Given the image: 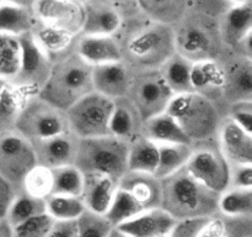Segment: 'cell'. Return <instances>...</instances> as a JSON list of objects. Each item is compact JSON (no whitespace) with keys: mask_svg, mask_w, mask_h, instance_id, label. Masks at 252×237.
Returning a JSON list of instances; mask_svg holds the SVG:
<instances>
[{"mask_svg":"<svg viewBox=\"0 0 252 237\" xmlns=\"http://www.w3.org/2000/svg\"><path fill=\"white\" fill-rule=\"evenodd\" d=\"M161 180V205L174 219L212 217L218 214L219 194L194 179L185 168Z\"/></svg>","mask_w":252,"mask_h":237,"instance_id":"6da1fadb","label":"cell"},{"mask_svg":"<svg viewBox=\"0 0 252 237\" xmlns=\"http://www.w3.org/2000/svg\"><path fill=\"white\" fill-rule=\"evenodd\" d=\"M91 91L93 67L74 53L53 62L51 74L38 96L65 113Z\"/></svg>","mask_w":252,"mask_h":237,"instance_id":"7a4b0ae2","label":"cell"},{"mask_svg":"<svg viewBox=\"0 0 252 237\" xmlns=\"http://www.w3.org/2000/svg\"><path fill=\"white\" fill-rule=\"evenodd\" d=\"M128 143L112 135L79 138L75 165L83 174H103L120 180L128 170Z\"/></svg>","mask_w":252,"mask_h":237,"instance_id":"3957f363","label":"cell"},{"mask_svg":"<svg viewBox=\"0 0 252 237\" xmlns=\"http://www.w3.org/2000/svg\"><path fill=\"white\" fill-rule=\"evenodd\" d=\"M175 35L165 25L135 31L122 49L123 62L134 72L158 71L175 53Z\"/></svg>","mask_w":252,"mask_h":237,"instance_id":"277c9868","label":"cell"},{"mask_svg":"<svg viewBox=\"0 0 252 237\" xmlns=\"http://www.w3.org/2000/svg\"><path fill=\"white\" fill-rule=\"evenodd\" d=\"M166 113L176 120L193 145L209 140L220 126L213 100L196 91L174 95Z\"/></svg>","mask_w":252,"mask_h":237,"instance_id":"5b68a950","label":"cell"},{"mask_svg":"<svg viewBox=\"0 0 252 237\" xmlns=\"http://www.w3.org/2000/svg\"><path fill=\"white\" fill-rule=\"evenodd\" d=\"M15 132L30 142L69 131L65 113L38 95L26 96L15 122Z\"/></svg>","mask_w":252,"mask_h":237,"instance_id":"8992f818","label":"cell"},{"mask_svg":"<svg viewBox=\"0 0 252 237\" xmlns=\"http://www.w3.org/2000/svg\"><path fill=\"white\" fill-rule=\"evenodd\" d=\"M112 110V99L91 91L65 111L69 131L78 138L110 135Z\"/></svg>","mask_w":252,"mask_h":237,"instance_id":"52a82bcc","label":"cell"},{"mask_svg":"<svg viewBox=\"0 0 252 237\" xmlns=\"http://www.w3.org/2000/svg\"><path fill=\"white\" fill-rule=\"evenodd\" d=\"M17 39L21 48V61L19 72L10 84L25 96L38 95L51 74L53 62L39 48L32 31Z\"/></svg>","mask_w":252,"mask_h":237,"instance_id":"ba28073f","label":"cell"},{"mask_svg":"<svg viewBox=\"0 0 252 237\" xmlns=\"http://www.w3.org/2000/svg\"><path fill=\"white\" fill-rule=\"evenodd\" d=\"M128 98L139 113L143 122L166 111L174 98L158 71L134 72Z\"/></svg>","mask_w":252,"mask_h":237,"instance_id":"9c48e42d","label":"cell"},{"mask_svg":"<svg viewBox=\"0 0 252 237\" xmlns=\"http://www.w3.org/2000/svg\"><path fill=\"white\" fill-rule=\"evenodd\" d=\"M185 169L201 184L220 195L229 188L230 164L221 155L219 147L193 145V152Z\"/></svg>","mask_w":252,"mask_h":237,"instance_id":"30bf717a","label":"cell"},{"mask_svg":"<svg viewBox=\"0 0 252 237\" xmlns=\"http://www.w3.org/2000/svg\"><path fill=\"white\" fill-rule=\"evenodd\" d=\"M37 164L32 143L15 131L0 135V175L21 189L24 178Z\"/></svg>","mask_w":252,"mask_h":237,"instance_id":"8fae6325","label":"cell"},{"mask_svg":"<svg viewBox=\"0 0 252 237\" xmlns=\"http://www.w3.org/2000/svg\"><path fill=\"white\" fill-rule=\"evenodd\" d=\"M78 146L79 138L70 131L32 142L37 164L48 169L74 165Z\"/></svg>","mask_w":252,"mask_h":237,"instance_id":"7c38bea8","label":"cell"},{"mask_svg":"<svg viewBox=\"0 0 252 237\" xmlns=\"http://www.w3.org/2000/svg\"><path fill=\"white\" fill-rule=\"evenodd\" d=\"M32 10L46 25L73 35L83 27L84 7L73 0H37Z\"/></svg>","mask_w":252,"mask_h":237,"instance_id":"4fadbf2b","label":"cell"},{"mask_svg":"<svg viewBox=\"0 0 252 237\" xmlns=\"http://www.w3.org/2000/svg\"><path fill=\"white\" fill-rule=\"evenodd\" d=\"M133 77L134 71L123 61L95 66L93 67L94 91L112 100L125 98L130 90Z\"/></svg>","mask_w":252,"mask_h":237,"instance_id":"5bb4252c","label":"cell"},{"mask_svg":"<svg viewBox=\"0 0 252 237\" xmlns=\"http://www.w3.org/2000/svg\"><path fill=\"white\" fill-rule=\"evenodd\" d=\"M219 150L229 164H252V133L226 118L218 130Z\"/></svg>","mask_w":252,"mask_h":237,"instance_id":"9a60e30c","label":"cell"},{"mask_svg":"<svg viewBox=\"0 0 252 237\" xmlns=\"http://www.w3.org/2000/svg\"><path fill=\"white\" fill-rule=\"evenodd\" d=\"M176 219L161 207L144 210L133 219L117 226L129 237H167Z\"/></svg>","mask_w":252,"mask_h":237,"instance_id":"2e32d148","label":"cell"},{"mask_svg":"<svg viewBox=\"0 0 252 237\" xmlns=\"http://www.w3.org/2000/svg\"><path fill=\"white\" fill-rule=\"evenodd\" d=\"M118 188L132 195L144 210L161 205V180L154 174L127 170L118 180Z\"/></svg>","mask_w":252,"mask_h":237,"instance_id":"e0dca14e","label":"cell"},{"mask_svg":"<svg viewBox=\"0 0 252 237\" xmlns=\"http://www.w3.org/2000/svg\"><path fill=\"white\" fill-rule=\"evenodd\" d=\"M117 189L118 180L108 175L84 174V188L80 198L86 210L105 216Z\"/></svg>","mask_w":252,"mask_h":237,"instance_id":"ac0fdd59","label":"cell"},{"mask_svg":"<svg viewBox=\"0 0 252 237\" xmlns=\"http://www.w3.org/2000/svg\"><path fill=\"white\" fill-rule=\"evenodd\" d=\"M221 95L229 100H252V62L251 58L240 57L224 69Z\"/></svg>","mask_w":252,"mask_h":237,"instance_id":"d6986e66","label":"cell"},{"mask_svg":"<svg viewBox=\"0 0 252 237\" xmlns=\"http://www.w3.org/2000/svg\"><path fill=\"white\" fill-rule=\"evenodd\" d=\"M75 53L91 67L123 61L120 43L112 36H86L76 44Z\"/></svg>","mask_w":252,"mask_h":237,"instance_id":"ffe728a7","label":"cell"},{"mask_svg":"<svg viewBox=\"0 0 252 237\" xmlns=\"http://www.w3.org/2000/svg\"><path fill=\"white\" fill-rule=\"evenodd\" d=\"M143 120L128 96L113 100L110 135L129 143L142 136Z\"/></svg>","mask_w":252,"mask_h":237,"instance_id":"44dd1931","label":"cell"},{"mask_svg":"<svg viewBox=\"0 0 252 237\" xmlns=\"http://www.w3.org/2000/svg\"><path fill=\"white\" fill-rule=\"evenodd\" d=\"M121 27V16L102 2H90L84 7L81 31L86 36H112Z\"/></svg>","mask_w":252,"mask_h":237,"instance_id":"7402d4cb","label":"cell"},{"mask_svg":"<svg viewBox=\"0 0 252 237\" xmlns=\"http://www.w3.org/2000/svg\"><path fill=\"white\" fill-rule=\"evenodd\" d=\"M142 135L158 145L160 143H191L193 145L176 122V120L170 116L166 111L144 121Z\"/></svg>","mask_w":252,"mask_h":237,"instance_id":"603a6c76","label":"cell"},{"mask_svg":"<svg viewBox=\"0 0 252 237\" xmlns=\"http://www.w3.org/2000/svg\"><path fill=\"white\" fill-rule=\"evenodd\" d=\"M212 42L206 31L196 26H189L181 31L177 39H175V48L189 62L214 59L211 52Z\"/></svg>","mask_w":252,"mask_h":237,"instance_id":"cb8c5ba5","label":"cell"},{"mask_svg":"<svg viewBox=\"0 0 252 237\" xmlns=\"http://www.w3.org/2000/svg\"><path fill=\"white\" fill-rule=\"evenodd\" d=\"M191 71L192 62H189L177 52H175L159 68L165 84L174 95L194 91L192 86Z\"/></svg>","mask_w":252,"mask_h":237,"instance_id":"d4e9b609","label":"cell"},{"mask_svg":"<svg viewBox=\"0 0 252 237\" xmlns=\"http://www.w3.org/2000/svg\"><path fill=\"white\" fill-rule=\"evenodd\" d=\"M191 80L193 90L211 99V94H221L224 81V68L214 59L192 63ZM212 100V99H211Z\"/></svg>","mask_w":252,"mask_h":237,"instance_id":"484cf974","label":"cell"},{"mask_svg":"<svg viewBox=\"0 0 252 237\" xmlns=\"http://www.w3.org/2000/svg\"><path fill=\"white\" fill-rule=\"evenodd\" d=\"M32 35L39 48L49 57L52 62L65 57V53L74 41V35L71 32L46 24L32 30Z\"/></svg>","mask_w":252,"mask_h":237,"instance_id":"4316f807","label":"cell"},{"mask_svg":"<svg viewBox=\"0 0 252 237\" xmlns=\"http://www.w3.org/2000/svg\"><path fill=\"white\" fill-rule=\"evenodd\" d=\"M158 148L159 158L154 173L158 179H164L186 167L193 152V145L191 143H160Z\"/></svg>","mask_w":252,"mask_h":237,"instance_id":"83f0119b","label":"cell"},{"mask_svg":"<svg viewBox=\"0 0 252 237\" xmlns=\"http://www.w3.org/2000/svg\"><path fill=\"white\" fill-rule=\"evenodd\" d=\"M159 158L158 143L144 136H139L128 143L127 167L130 172L154 174Z\"/></svg>","mask_w":252,"mask_h":237,"instance_id":"f1b7e54d","label":"cell"},{"mask_svg":"<svg viewBox=\"0 0 252 237\" xmlns=\"http://www.w3.org/2000/svg\"><path fill=\"white\" fill-rule=\"evenodd\" d=\"M252 9L250 4L235 5L226 12L223 21V36L231 46H239L251 35Z\"/></svg>","mask_w":252,"mask_h":237,"instance_id":"f546056e","label":"cell"},{"mask_svg":"<svg viewBox=\"0 0 252 237\" xmlns=\"http://www.w3.org/2000/svg\"><path fill=\"white\" fill-rule=\"evenodd\" d=\"M34 29L32 10L0 4V34L19 37Z\"/></svg>","mask_w":252,"mask_h":237,"instance_id":"4dcf8cb0","label":"cell"},{"mask_svg":"<svg viewBox=\"0 0 252 237\" xmlns=\"http://www.w3.org/2000/svg\"><path fill=\"white\" fill-rule=\"evenodd\" d=\"M250 217H228L216 214L208 220L199 237H249Z\"/></svg>","mask_w":252,"mask_h":237,"instance_id":"1f68e13d","label":"cell"},{"mask_svg":"<svg viewBox=\"0 0 252 237\" xmlns=\"http://www.w3.org/2000/svg\"><path fill=\"white\" fill-rule=\"evenodd\" d=\"M43 212H46V200L32 197L24 190H19L10 202L5 220L10 226L14 227Z\"/></svg>","mask_w":252,"mask_h":237,"instance_id":"d6a6232c","label":"cell"},{"mask_svg":"<svg viewBox=\"0 0 252 237\" xmlns=\"http://www.w3.org/2000/svg\"><path fill=\"white\" fill-rule=\"evenodd\" d=\"M218 212L228 217H251L252 189L228 188L219 195Z\"/></svg>","mask_w":252,"mask_h":237,"instance_id":"836d02e7","label":"cell"},{"mask_svg":"<svg viewBox=\"0 0 252 237\" xmlns=\"http://www.w3.org/2000/svg\"><path fill=\"white\" fill-rule=\"evenodd\" d=\"M85 210L80 197L52 194L46 199V212L54 221H75Z\"/></svg>","mask_w":252,"mask_h":237,"instance_id":"e575fe53","label":"cell"},{"mask_svg":"<svg viewBox=\"0 0 252 237\" xmlns=\"http://www.w3.org/2000/svg\"><path fill=\"white\" fill-rule=\"evenodd\" d=\"M143 211H144L143 206L132 195L118 188L115 194V198H113L112 202H111L110 209L105 214V217L113 226L117 227L122 225L123 222L135 217Z\"/></svg>","mask_w":252,"mask_h":237,"instance_id":"d590c367","label":"cell"},{"mask_svg":"<svg viewBox=\"0 0 252 237\" xmlns=\"http://www.w3.org/2000/svg\"><path fill=\"white\" fill-rule=\"evenodd\" d=\"M26 96L20 93L15 86L7 84L0 95V135L12 132L15 130L17 115Z\"/></svg>","mask_w":252,"mask_h":237,"instance_id":"8d00e7d4","label":"cell"},{"mask_svg":"<svg viewBox=\"0 0 252 237\" xmlns=\"http://www.w3.org/2000/svg\"><path fill=\"white\" fill-rule=\"evenodd\" d=\"M21 61L19 39L0 34V78L11 81L16 76Z\"/></svg>","mask_w":252,"mask_h":237,"instance_id":"74e56055","label":"cell"},{"mask_svg":"<svg viewBox=\"0 0 252 237\" xmlns=\"http://www.w3.org/2000/svg\"><path fill=\"white\" fill-rule=\"evenodd\" d=\"M53 193L52 194L81 197L84 188V174L75 165H65L52 169Z\"/></svg>","mask_w":252,"mask_h":237,"instance_id":"f35d334b","label":"cell"},{"mask_svg":"<svg viewBox=\"0 0 252 237\" xmlns=\"http://www.w3.org/2000/svg\"><path fill=\"white\" fill-rule=\"evenodd\" d=\"M27 194L46 200L53 193L52 169L36 164L24 178L21 189Z\"/></svg>","mask_w":252,"mask_h":237,"instance_id":"ab89813d","label":"cell"},{"mask_svg":"<svg viewBox=\"0 0 252 237\" xmlns=\"http://www.w3.org/2000/svg\"><path fill=\"white\" fill-rule=\"evenodd\" d=\"M76 237H108L113 225L103 215L85 210L76 220Z\"/></svg>","mask_w":252,"mask_h":237,"instance_id":"60d3db41","label":"cell"},{"mask_svg":"<svg viewBox=\"0 0 252 237\" xmlns=\"http://www.w3.org/2000/svg\"><path fill=\"white\" fill-rule=\"evenodd\" d=\"M54 220L47 212L36 215L12 229V237H47Z\"/></svg>","mask_w":252,"mask_h":237,"instance_id":"b9f144b4","label":"cell"},{"mask_svg":"<svg viewBox=\"0 0 252 237\" xmlns=\"http://www.w3.org/2000/svg\"><path fill=\"white\" fill-rule=\"evenodd\" d=\"M211 217H189L176 220L167 237H199Z\"/></svg>","mask_w":252,"mask_h":237,"instance_id":"7bdbcfd3","label":"cell"},{"mask_svg":"<svg viewBox=\"0 0 252 237\" xmlns=\"http://www.w3.org/2000/svg\"><path fill=\"white\" fill-rule=\"evenodd\" d=\"M228 118L245 131L252 133V100L231 103L229 106Z\"/></svg>","mask_w":252,"mask_h":237,"instance_id":"ee69618b","label":"cell"},{"mask_svg":"<svg viewBox=\"0 0 252 237\" xmlns=\"http://www.w3.org/2000/svg\"><path fill=\"white\" fill-rule=\"evenodd\" d=\"M229 188L252 189V164L230 165Z\"/></svg>","mask_w":252,"mask_h":237,"instance_id":"f6af8a7d","label":"cell"},{"mask_svg":"<svg viewBox=\"0 0 252 237\" xmlns=\"http://www.w3.org/2000/svg\"><path fill=\"white\" fill-rule=\"evenodd\" d=\"M15 188L0 175V219H4L10 202L16 194Z\"/></svg>","mask_w":252,"mask_h":237,"instance_id":"bcb514c9","label":"cell"},{"mask_svg":"<svg viewBox=\"0 0 252 237\" xmlns=\"http://www.w3.org/2000/svg\"><path fill=\"white\" fill-rule=\"evenodd\" d=\"M75 221H54L47 237H76Z\"/></svg>","mask_w":252,"mask_h":237,"instance_id":"7dc6e473","label":"cell"},{"mask_svg":"<svg viewBox=\"0 0 252 237\" xmlns=\"http://www.w3.org/2000/svg\"><path fill=\"white\" fill-rule=\"evenodd\" d=\"M37 0H0V4H7V5H15V6L25 7V9H33L34 4Z\"/></svg>","mask_w":252,"mask_h":237,"instance_id":"c3c4849f","label":"cell"},{"mask_svg":"<svg viewBox=\"0 0 252 237\" xmlns=\"http://www.w3.org/2000/svg\"><path fill=\"white\" fill-rule=\"evenodd\" d=\"M0 237H12V229L5 217L0 219Z\"/></svg>","mask_w":252,"mask_h":237,"instance_id":"681fc988","label":"cell"},{"mask_svg":"<svg viewBox=\"0 0 252 237\" xmlns=\"http://www.w3.org/2000/svg\"><path fill=\"white\" fill-rule=\"evenodd\" d=\"M108 237H129V236H128V235H126L125 232L121 231L120 229H117V227H113V229L111 230Z\"/></svg>","mask_w":252,"mask_h":237,"instance_id":"f907efd6","label":"cell"},{"mask_svg":"<svg viewBox=\"0 0 252 237\" xmlns=\"http://www.w3.org/2000/svg\"><path fill=\"white\" fill-rule=\"evenodd\" d=\"M169 0H149V4L153 6H162V5L167 4Z\"/></svg>","mask_w":252,"mask_h":237,"instance_id":"816d5d0a","label":"cell"},{"mask_svg":"<svg viewBox=\"0 0 252 237\" xmlns=\"http://www.w3.org/2000/svg\"><path fill=\"white\" fill-rule=\"evenodd\" d=\"M7 84H9V81H6V80H4L2 78H0V95H1L2 91L5 90V88L7 86Z\"/></svg>","mask_w":252,"mask_h":237,"instance_id":"f5cc1de1","label":"cell"},{"mask_svg":"<svg viewBox=\"0 0 252 237\" xmlns=\"http://www.w3.org/2000/svg\"><path fill=\"white\" fill-rule=\"evenodd\" d=\"M229 1H231L235 5H243V4H248L249 0H229Z\"/></svg>","mask_w":252,"mask_h":237,"instance_id":"db71d44e","label":"cell"},{"mask_svg":"<svg viewBox=\"0 0 252 237\" xmlns=\"http://www.w3.org/2000/svg\"><path fill=\"white\" fill-rule=\"evenodd\" d=\"M73 1H76V0H73Z\"/></svg>","mask_w":252,"mask_h":237,"instance_id":"11a10c76","label":"cell"},{"mask_svg":"<svg viewBox=\"0 0 252 237\" xmlns=\"http://www.w3.org/2000/svg\"><path fill=\"white\" fill-rule=\"evenodd\" d=\"M249 237H251V236H249Z\"/></svg>","mask_w":252,"mask_h":237,"instance_id":"9f6ffc18","label":"cell"}]
</instances>
